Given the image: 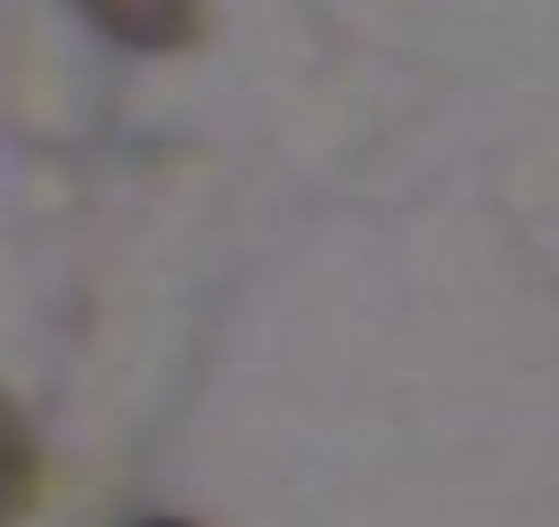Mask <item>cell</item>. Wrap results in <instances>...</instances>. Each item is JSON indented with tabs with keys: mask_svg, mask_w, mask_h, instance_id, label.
Masks as SVG:
<instances>
[{
	"mask_svg": "<svg viewBox=\"0 0 559 527\" xmlns=\"http://www.w3.org/2000/svg\"><path fill=\"white\" fill-rule=\"evenodd\" d=\"M25 494H34V445H25L17 412L0 405V527L25 511Z\"/></svg>",
	"mask_w": 559,
	"mask_h": 527,
	"instance_id": "cell-2",
	"label": "cell"
},
{
	"mask_svg": "<svg viewBox=\"0 0 559 527\" xmlns=\"http://www.w3.org/2000/svg\"><path fill=\"white\" fill-rule=\"evenodd\" d=\"M157 527H174V519H157Z\"/></svg>",
	"mask_w": 559,
	"mask_h": 527,
	"instance_id": "cell-3",
	"label": "cell"
},
{
	"mask_svg": "<svg viewBox=\"0 0 559 527\" xmlns=\"http://www.w3.org/2000/svg\"><path fill=\"white\" fill-rule=\"evenodd\" d=\"M83 9L132 50H181L198 34V0H83Z\"/></svg>",
	"mask_w": 559,
	"mask_h": 527,
	"instance_id": "cell-1",
	"label": "cell"
}]
</instances>
